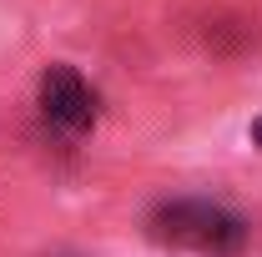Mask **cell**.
Returning <instances> with one entry per match:
<instances>
[{
    "mask_svg": "<svg viewBox=\"0 0 262 257\" xmlns=\"http://www.w3.org/2000/svg\"><path fill=\"white\" fill-rule=\"evenodd\" d=\"M252 146H262V121H252Z\"/></svg>",
    "mask_w": 262,
    "mask_h": 257,
    "instance_id": "3",
    "label": "cell"
},
{
    "mask_svg": "<svg viewBox=\"0 0 262 257\" xmlns=\"http://www.w3.org/2000/svg\"><path fill=\"white\" fill-rule=\"evenodd\" d=\"M35 106H40V121L61 136H86L96 126V91L81 81L76 66H46Z\"/></svg>",
    "mask_w": 262,
    "mask_h": 257,
    "instance_id": "2",
    "label": "cell"
},
{
    "mask_svg": "<svg viewBox=\"0 0 262 257\" xmlns=\"http://www.w3.org/2000/svg\"><path fill=\"white\" fill-rule=\"evenodd\" d=\"M151 237L182 252H202V257H237L247 247L252 227L242 212H232L222 202L207 197H182V202H162L151 212Z\"/></svg>",
    "mask_w": 262,
    "mask_h": 257,
    "instance_id": "1",
    "label": "cell"
}]
</instances>
